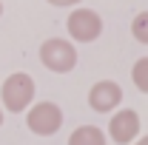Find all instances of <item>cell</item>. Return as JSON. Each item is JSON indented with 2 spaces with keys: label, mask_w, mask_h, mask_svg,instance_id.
<instances>
[{
  "label": "cell",
  "mask_w": 148,
  "mask_h": 145,
  "mask_svg": "<svg viewBox=\"0 0 148 145\" xmlns=\"http://www.w3.org/2000/svg\"><path fill=\"white\" fill-rule=\"evenodd\" d=\"M0 100H3V108L12 111V114H20L32 105L34 100V80L26 71H14L3 80V88H0Z\"/></svg>",
  "instance_id": "1"
},
{
  "label": "cell",
  "mask_w": 148,
  "mask_h": 145,
  "mask_svg": "<svg viewBox=\"0 0 148 145\" xmlns=\"http://www.w3.org/2000/svg\"><path fill=\"white\" fill-rule=\"evenodd\" d=\"M40 63L54 74H69L77 66V51L69 40H60V37H51L40 46Z\"/></svg>",
  "instance_id": "2"
},
{
  "label": "cell",
  "mask_w": 148,
  "mask_h": 145,
  "mask_svg": "<svg viewBox=\"0 0 148 145\" xmlns=\"http://www.w3.org/2000/svg\"><path fill=\"white\" fill-rule=\"evenodd\" d=\"M26 125L37 137H51L63 125V111H60L57 103H49V100L46 103H34L29 108V114H26Z\"/></svg>",
  "instance_id": "3"
},
{
  "label": "cell",
  "mask_w": 148,
  "mask_h": 145,
  "mask_svg": "<svg viewBox=\"0 0 148 145\" xmlns=\"http://www.w3.org/2000/svg\"><path fill=\"white\" fill-rule=\"evenodd\" d=\"M66 29L77 43H94L103 34V17L94 9H74L66 20Z\"/></svg>",
  "instance_id": "4"
},
{
  "label": "cell",
  "mask_w": 148,
  "mask_h": 145,
  "mask_svg": "<svg viewBox=\"0 0 148 145\" xmlns=\"http://www.w3.org/2000/svg\"><path fill=\"white\" fill-rule=\"evenodd\" d=\"M108 137L114 140L117 145H128L140 137V114L131 108H123L111 117L108 122Z\"/></svg>",
  "instance_id": "5"
},
{
  "label": "cell",
  "mask_w": 148,
  "mask_h": 145,
  "mask_svg": "<svg viewBox=\"0 0 148 145\" xmlns=\"http://www.w3.org/2000/svg\"><path fill=\"white\" fill-rule=\"evenodd\" d=\"M120 103H123V88H120L114 80H100V83H94L91 91H88V105H91V111H97V114H108V111H114Z\"/></svg>",
  "instance_id": "6"
},
{
  "label": "cell",
  "mask_w": 148,
  "mask_h": 145,
  "mask_svg": "<svg viewBox=\"0 0 148 145\" xmlns=\"http://www.w3.org/2000/svg\"><path fill=\"white\" fill-rule=\"evenodd\" d=\"M69 145H106V134L97 125H80L69 137Z\"/></svg>",
  "instance_id": "7"
},
{
  "label": "cell",
  "mask_w": 148,
  "mask_h": 145,
  "mask_svg": "<svg viewBox=\"0 0 148 145\" xmlns=\"http://www.w3.org/2000/svg\"><path fill=\"white\" fill-rule=\"evenodd\" d=\"M131 80H134V85L143 91V94H148V57H140V60L134 63Z\"/></svg>",
  "instance_id": "8"
},
{
  "label": "cell",
  "mask_w": 148,
  "mask_h": 145,
  "mask_svg": "<svg viewBox=\"0 0 148 145\" xmlns=\"http://www.w3.org/2000/svg\"><path fill=\"white\" fill-rule=\"evenodd\" d=\"M131 34H134L137 43L148 46V12H140L137 17L131 20Z\"/></svg>",
  "instance_id": "9"
},
{
  "label": "cell",
  "mask_w": 148,
  "mask_h": 145,
  "mask_svg": "<svg viewBox=\"0 0 148 145\" xmlns=\"http://www.w3.org/2000/svg\"><path fill=\"white\" fill-rule=\"evenodd\" d=\"M51 6H77L80 0H49Z\"/></svg>",
  "instance_id": "10"
},
{
  "label": "cell",
  "mask_w": 148,
  "mask_h": 145,
  "mask_svg": "<svg viewBox=\"0 0 148 145\" xmlns=\"http://www.w3.org/2000/svg\"><path fill=\"white\" fill-rule=\"evenodd\" d=\"M134 145H148V134H145V137H143V140H137V142H134Z\"/></svg>",
  "instance_id": "11"
},
{
  "label": "cell",
  "mask_w": 148,
  "mask_h": 145,
  "mask_svg": "<svg viewBox=\"0 0 148 145\" xmlns=\"http://www.w3.org/2000/svg\"><path fill=\"white\" fill-rule=\"evenodd\" d=\"M0 125H3V108H0Z\"/></svg>",
  "instance_id": "12"
},
{
  "label": "cell",
  "mask_w": 148,
  "mask_h": 145,
  "mask_svg": "<svg viewBox=\"0 0 148 145\" xmlns=\"http://www.w3.org/2000/svg\"><path fill=\"white\" fill-rule=\"evenodd\" d=\"M0 14H3V3H0Z\"/></svg>",
  "instance_id": "13"
}]
</instances>
